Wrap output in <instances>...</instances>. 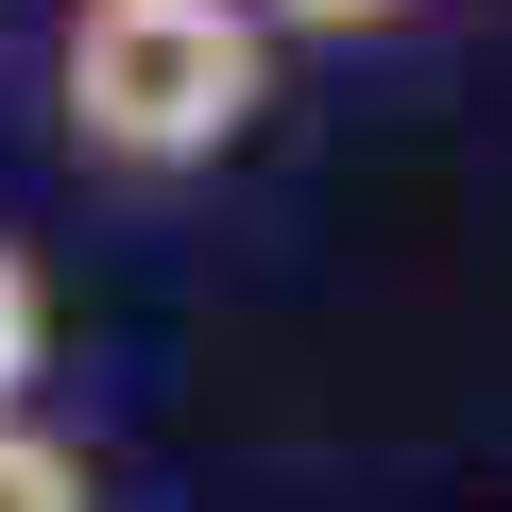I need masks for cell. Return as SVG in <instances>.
<instances>
[{"label": "cell", "mask_w": 512, "mask_h": 512, "mask_svg": "<svg viewBox=\"0 0 512 512\" xmlns=\"http://www.w3.org/2000/svg\"><path fill=\"white\" fill-rule=\"evenodd\" d=\"M274 103V35L239 0H154V18H69V137L103 171H205Z\"/></svg>", "instance_id": "cell-1"}, {"label": "cell", "mask_w": 512, "mask_h": 512, "mask_svg": "<svg viewBox=\"0 0 512 512\" xmlns=\"http://www.w3.org/2000/svg\"><path fill=\"white\" fill-rule=\"evenodd\" d=\"M0 512H103V478H86V444L18 410V427H0Z\"/></svg>", "instance_id": "cell-2"}, {"label": "cell", "mask_w": 512, "mask_h": 512, "mask_svg": "<svg viewBox=\"0 0 512 512\" xmlns=\"http://www.w3.org/2000/svg\"><path fill=\"white\" fill-rule=\"evenodd\" d=\"M35 359H52V274L18 239H0V427H18V393H35Z\"/></svg>", "instance_id": "cell-3"}, {"label": "cell", "mask_w": 512, "mask_h": 512, "mask_svg": "<svg viewBox=\"0 0 512 512\" xmlns=\"http://www.w3.org/2000/svg\"><path fill=\"white\" fill-rule=\"evenodd\" d=\"M239 18H256V35H393L410 0H239Z\"/></svg>", "instance_id": "cell-4"}, {"label": "cell", "mask_w": 512, "mask_h": 512, "mask_svg": "<svg viewBox=\"0 0 512 512\" xmlns=\"http://www.w3.org/2000/svg\"><path fill=\"white\" fill-rule=\"evenodd\" d=\"M86 18H154V0H86Z\"/></svg>", "instance_id": "cell-5"}]
</instances>
